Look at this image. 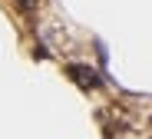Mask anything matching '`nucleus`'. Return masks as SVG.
Listing matches in <instances>:
<instances>
[{"mask_svg": "<svg viewBox=\"0 0 152 139\" xmlns=\"http://www.w3.org/2000/svg\"><path fill=\"white\" fill-rule=\"evenodd\" d=\"M17 7H20V10H27V7H30V0H17Z\"/></svg>", "mask_w": 152, "mask_h": 139, "instance_id": "obj_2", "label": "nucleus"}, {"mask_svg": "<svg viewBox=\"0 0 152 139\" xmlns=\"http://www.w3.org/2000/svg\"><path fill=\"white\" fill-rule=\"evenodd\" d=\"M66 76H73L80 86H99V76H96L89 66H80V63H69V66H66Z\"/></svg>", "mask_w": 152, "mask_h": 139, "instance_id": "obj_1", "label": "nucleus"}]
</instances>
